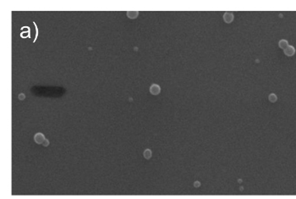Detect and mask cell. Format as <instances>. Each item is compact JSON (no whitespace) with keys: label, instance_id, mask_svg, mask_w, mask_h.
Wrapping results in <instances>:
<instances>
[{"label":"cell","instance_id":"1","mask_svg":"<svg viewBox=\"0 0 296 199\" xmlns=\"http://www.w3.org/2000/svg\"><path fill=\"white\" fill-rule=\"evenodd\" d=\"M150 92H151V93L153 94V95H157V94L160 93L161 88L158 85H157V84H152L150 87Z\"/></svg>","mask_w":296,"mask_h":199},{"label":"cell","instance_id":"8","mask_svg":"<svg viewBox=\"0 0 296 199\" xmlns=\"http://www.w3.org/2000/svg\"><path fill=\"white\" fill-rule=\"evenodd\" d=\"M150 156H151V152L149 150H146V152H145V157L149 159V158H150Z\"/></svg>","mask_w":296,"mask_h":199},{"label":"cell","instance_id":"6","mask_svg":"<svg viewBox=\"0 0 296 199\" xmlns=\"http://www.w3.org/2000/svg\"><path fill=\"white\" fill-rule=\"evenodd\" d=\"M269 100L271 101V102H276L277 101V96L275 95V94H270L269 95Z\"/></svg>","mask_w":296,"mask_h":199},{"label":"cell","instance_id":"3","mask_svg":"<svg viewBox=\"0 0 296 199\" xmlns=\"http://www.w3.org/2000/svg\"><path fill=\"white\" fill-rule=\"evenodd\" d=\"M283 52H284L285 55L288 56V57H291V56H293L294 54H295V48L293 47V46H288L287 48H285L284 50H283Z\"/></svg>","mask_w":296,"mask_h":199},{"label":"cell","instance_id":"7","mask_svg":"<svg viewBox=\"0 0 296 199\" xmlns=\"http://www.w3.org/2000/svg\"><path fill=\"white\" fill-rule=\"evenodd\" d=\"M34 25H35L36 26V37H35V40H34V42H35L36 40H37V37H38V30H37V25H36V23L35 22H34Z\"/></svg>","mask_w":296,"mask_h":199},{"label":"cell","instance_id":"2","mask_svg":"<svg viewBox=\"0 0 296 199\" xmlns=\"http://www.w3.org/2000/svg\"><path fill=\"white\" fill-rule=\"evenodd\" d=\"M223 20L228 24L231 23L234 20V15L230 12H226L223 15Z\"/></svg>","mask_w":296,"mask_h":199},{"label":"cell","instance_id":"4","mask_svg":"<svg viewBox=\"0 0 296 199\" xmlns=\"http://www.w3.org/2000/svg\"><path fill=\"white\" fill-rule=\"evenodd\" d=\"M139 15V12L138 11H128L127 12V16L130 19H135Z\"/></svg>","mask_w":296,"mask_h":199},{"label":"cell","instance_id":"5","mask_svg":"<svg viewBox=\"0 0 296 199\" xmlns=\"http://www.w3.org/2000/svg\"><path fill=\"white\" fill-rule=\"evenodd\" d=\"M278 45H279V47L281 48L282 49H283V50H284L285 48H287L288 47V42H287L286 40H284V39H283V40L280 41L279 43H278Z\"/></svg>","mask_w":296,"mask_h":199},{"label":"cell","instance_id":"9","mask_svg":"<svg viewBox=\"0 0 296 199\" xmlns=\"http://www.w3.org/2000/svg\"><path fill=\"white\" fill-rule=\"evenodd\" d=\"M19 97H20V99H24V97H25V95H24V94H20V96H19Z\"/></svg>","mask_w":296,"mask_h":199}]
</instances>
